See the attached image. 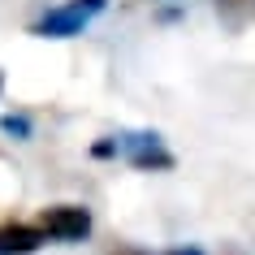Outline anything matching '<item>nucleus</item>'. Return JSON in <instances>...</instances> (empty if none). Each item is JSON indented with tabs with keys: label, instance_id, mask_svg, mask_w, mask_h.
<instances>
[{
	"label": "nucleus",
	"instance_id": "obj_5",
	"mask_svg": "<svg viewBox=\"0 0 255 255\" xmlns=\"http://www.w3.org/2000/svg\"><path fill=\"white\" fill-rule=\"evenodd\" d=\"M4 130H9V134H26L30 126H26V117H4Z\"/></svg>",
	"mask_w": 255,
	"mask_h": 255
},
{
	"label": "nucleus",
	"instance_id": "obj_6",
	"mask_svg": "<svg viewBox=\"0 0 255 255\" xmlns=\"http://www.w3.org/2000/svg\"><path fill=\"white\" fill-rule=\"evenodd\" d=\"M173 255H199V251H173Z\"/></svg>",
	"mask_w": 255,
	"mask_h": 255
},
{
	"label": "nucleus",
	"instance_id": "obj_2",
	"mask_svg": "<svg viewBox=\"0 0 255 255\" xmlns=\"http://www.w3.org/2000/svg\"><path fill=\"white\" fill-rule=\"evenodd\" d=\"M104 9H108V0H65V4L48 9V13L35 22V35H43V39H69V35H82Z\"/></svg>",
	"mask_w": 255,
	"mask_h": 255
},
{
	"label": "nucleus",
	"instance_id": "obj_1",
	"mask_svg": "<svg viewBox=\"0 0 255 255\" xmlns=\"http://www.w3.org/2000/svg\"><path fill=\"white\" fill-rule=\"evenodd\" d=\"M95 156H121L134 169H173V156L160 143V134H147V130L143 134H113L108 143L95 147Z\"/></svg>",
	"mask_w": 255,
	"mask_h": 255
},
{
	"label": "nucleus",
	"instance_id": "obj_3",
	"mask_svg": "<svg viewBox=\"0 0 255 255\" xmlns=\"http://www.w3.org/2000/svg\"><path fill=\"white\" fill-rule=\"evenodd\" d=\"M39 225L56 242H74V238H82L91 229V212L87 208H74V203H56V208H43L39 212Z\"/></svg>",
	"mask_w": 255,
	"mask_h": 255
},
{
	"label": "nucleus",
	"instance_id": "obj_4",
	"mask_svg": "<svg viewBox=\"0 0 255 255\" xmlns=\"http://www.w3.org/2000/svg\"><path fill=\"white\" fill-rule=\"evenodd\" d=\"M52 238L43 225H0V255H30Z\"/></svg>",
	"mask_w": 255,
	"mask_h": 255
}]
</instances>
